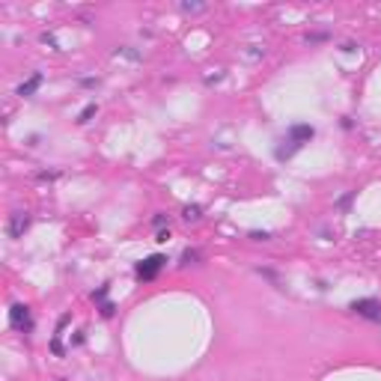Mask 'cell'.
Here are the masks:
<instances>
[{"mask_svg": "<svg viewBox=\"0 0 381 381\" xmlns=\"http://www.w3.org/2000/svg\"><path fill=\"white\" fill-rule=\"evenodd\" d=\"M349 310L369 322H381V301H375V298H357V301H352Z\"/></svg>", "mask_w": 381, "mask_h": 381, "instance_id": "6da1fadb", "label": "cell"}, {"mask_svg": "<svg viewBox=\"0 0 381 381\" xmlns=\"http://www.w3.org/2000/svg\"><path fill=\"white\" fill-rule=\"evenodd\" d=\"M164 262H167V256H161V253H155V256H146L143 262H137V268H134V274L140 277V280H152L161 268H164Z\"/></svg>", "mask_w": 381, "mask_h": 381, "instance_id": "7a4b0ae2", "label": "cell"}, {"mask_svg": "<svg viewBox=\"0 0 381 381\" xmlns=\"http://www.w3.org/2000/svg\"><path fill=\"white\" fill-rule=\"evenodd\" d=\"M30 214L27 212H12L9 214V220H6V236L9 238H24V233L30 230Z\"/></svg>", "mask_w": 381, "mask_h": 381, "instance_id": "3957f363", "label": "cell"}, {"mask_svg": "<svg viewBox=\"0 0 381 381\" xmlns=\"http://www.w3.org/2000/svg\"><path fill=\"white\" fill-rule=\"evenodd\" d=\"M9 325L15 331H30V310L24 304H12L9 307Z\"/></svg>", "mask_w": 381, "mask_h": 381, "instance_id": "277c9868", "label": "cell"}, {"mask_svg": "<svg viewBox=\"0 0 381 381\" xmlns=\"http://www.w3.org/2000/svg\"><path fill=\"white\" fill-rule=\"evenodd\" d=\"M313 134H316V128H313V125H304V122H298V125H292V128H289V140H292V143H298V146L310 143V140H313Z\"/></svg>", "mask_w": 381, "mask_h": 381, "instance_id": "5b68a950", "label": "cell"}, {"mask_svg": "<svg viewBox=\"0 0 381 381\" xmlns=\"http://www.w3.org/2000/svg\"><path fill=\"white\" fill-rule=\"evenodd\" d=\"M42 81H45V78H42V71H33L30 78H27V81H24V84H21V87L15 90V95H21V98H30V95L36 93V90L42 87Z\"/></svg>", "mask_w": 381, "mask_h": 381, "instance_id": "8992f818", "label": "cell"}, {"mask_svg": "<svg viewBox=\"0 0 381 381\" xmlns=\"http://www.w3.org/2000/svg\"><path fill=\"white\" fill-rule=\"evenodd\" d=\"M206 9H209L206 3H188V0L179 3V12H185V15H197V12H206Z\"/></svg>", "mask_w": 381, "mask_h": 381, "instance_id": "52a82bcc", "label": "cell"}, {"mask_svg": "<svg viewBox=\"0 0 381 381\" xmlns=\"http://www.w3.org/2000/svg\"><path fill=\"white\" fill-rule=\"evenodd\" d=\"M182 217H185L188 223H197V220L203 217V209H200V206H185V209H182Z\"/></svg>", "mask_w": 381, "mask_h": 381, "instance_id": "ba28073f", "label": "cell"}, {"mask_svg": "<svg viewBox=\"0 0 381 381\" xmlns=\"http://www.w3.org/2000/svg\"><path fill=\"white\" fill-rule=\"evenodd\" d=\"M304 42H307V45H319V42H328V33H325V30H319V33H307V36H304Z\"/></svg>", "mask_w": 381, "mask_h": 381, "instance_id": "9c48e42d", "label": "cell"}, {"mask_svg": "<svg viewBox=\"0 0 381 381\" xmlns=\"http://www.w3.org/2000/svg\"><path fill=\"white\" fill-rule=\"evenodd\" d=\"M244 57H247V60H259V57H265V45H247Z\"/></svg>", "mask_w": 381, "mask_h": 381, "instance_id": "30bf717a", "label": "cell"}, {"mask_svg": "<svg viewBox=\"0 0 381 381\" xmlns=\"http://www.w3.org/2000/svg\"><path fill=\"white\" fill-rule=\"evenodd\" d=\"M95 113H98V107H95V104H87V107L81 110V117H78V122H81V125H84V122H90V119L95 117Z\"/></svg>", "mask_w": 381, "mask_h": 381, "instance_id": "8fae6325", "label": "cell"}, {"mask_svg": "<svg viewBox=\"0 0 381 381\" xmlns=\"http://www.w3.org/2000/svg\"><path fill=\"white\" fill-rule=\"evenodd\" d=\"M197 259H200V250H190V247H188V250L182 253V262H179V265H194Z\"/></svg>", "mask_w": 381, "mask_h": 381, "instance_id": "7c38bea8", "label": "cell"}, {"mask_svg": "<svg viewBox=\"0 0 381 381\" xmlns=\"http://www.w3.org/2000/svg\"><path fill=\"white\" fill-rule=\"evenodd\" d=\"M164 223H170L167 214H155V217H152V226H155V230H164Z\"/></svg>", "mask_w": 381, "mask_h": 381, "instance_id": "4fadbf2b", "label": "cell"}, {"mask_svg": "<svg viewBox=\"0 0 381 381\" xmlns=\"http://www.w3.org/2000/svg\"><path fill=\"white\" fill-rule=\"evenodd\" d=\"M250 238H253V241H271V233H265V230L259 233V230H253V233H250Z\"/></svg>", "mask_w": 381, "mask_h": 381, "instance_id": "5bb4252c", "label": "cell"}, {"mask_svg": "<svg viewBox=\"0 0 381 381\" xmlns=\"http://www.w3.org/2000/svg\"><path fill=\"white\" fill-rule=\"evenodd\" d=\"M355 200V190H349L346 197H339V203H336V209H349V203Z\"/></svg>", "mask_w": 381, "mask_h": 381, "instance_id": "9a60e30c", "label": "cell"}, {"mask_svg": "<svg viewBox=\"0 0 381 381\" xmlns=\"http://www.w3.org/2000/svg\"><path fill=\"white\" fill-rule=\"evenodd\" d=\"M104 295H107V286H101L98 292H93V301H104Z\"/></svg>", "mask_w": 381, "mask_h": 381, "instance_id": "2e32d148", "label": "cell"}, {"mask_svg": "<svg viewBox=\"0 0 381 381\" xmlns=\"http://www.w3.org/2000/svg\"><path fill=\"white\" fill-rule=\"evenodd\" d=\"M42 42H45V45H57V39H54L51 33H42Z\"/></svg>", "mask_w": 381, "mask_h": 381, "instance_id": "e0dca14e", "label": "cell"}, {"mask_svg": "<svg viewBox=\"0 0 381 381\" xmlns=\"http://www.w3.org/2000/svg\"><path fill=\"white\" fill-rule=\"evenodd\" d=\"M101 316H113V304H101Z\"/></svg>", "mask_w": 381, "mask_h": 381, "instance_id": "ac0fdd59", "label": "cell"}]
</instances>
